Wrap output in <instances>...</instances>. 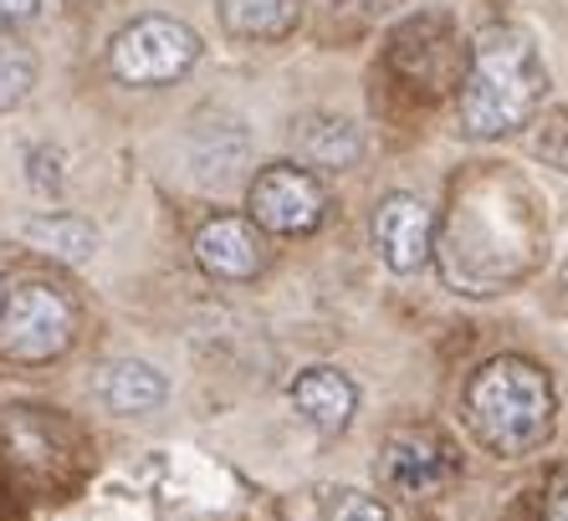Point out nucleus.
<instances>
[{
  "label": "nucleus",
  "instance_id": "6ab92c4d",
  "mask_svg": "<svg viewBox=\"0 0 568 521\" xmlns=\"http://www.w3.org/2000/svg\"><path fill=\"white\" fill-rule=\"evenodd\" d=\"M41 0H0V27H21V21H37Z\"/></svg>",
  "mask_w": 568,
  "mask_h": 521
},
{
  "label": "nucleus",
  "instance_id": "1a4fd4ad",
  "mask_svg": "<svg viewBox=\"0 0 568 521\" xmlns=\"http://www.w3.org/2000/svg\"><path fill=\"white\" fill-rule=\"evenodd\" d=\"M287 399H292V409L323 435H344L348 425H354V409H358L354 378L328 368V364L303 368V374L287 384Z\"/></svg>",
  "mask_w": 568,
  "mask_h": 521
},
{
  "label": "nucleus",
  "instance_id": "f8f14e48",
  "mask_svg": "<svg viewBox=\"0 0 568 521\" xmlns=\"http://www.w3.org/2000/svg\"><path fill=\"white\" fill-rule=\"evenodd\" d=\"M98 399H103L113 415H149L170 399V378L159 368L139 364V358H123V364H108L98 374Z\"/></svg>",
  "mask_w": 568,
  "mask_h": 521
},
{
  "label": "nucleus",
  "instance_id": "a211bd4d",
  "mask_svg": "<svg viewBox=\"0 0 568 521\" xmlns=\"http://www.w3.org/2000/svg\"><path fill=\"white\" fill-rule=\"evenodd\" d=\"M57 164H62V159H57V149H37V154H31V184H37V190H47V195H57V190H62V170H57Z\"/></svg>",
  "mask_w": 568,
  "mask_h": 521
},
{
  "label": "nucleus",
  "instance_id": "20e7f679",
  "mask_svg": "<svg viewBox=\"0 0 568 521\" xmlns=\"http://www.w3.org/2000/svg\"><path fill=\"white\" fill-rule=\"evenodd\" d=\"M200 62V37L174 16H139L113 37L108 67L129 88H170Z\"/></svg>",
  "mask_w": 568,
  "mask_h": 521
},
{
  "label": "nucleus",
  "instance_id": "39448f33",
  "mask_svg": "<svg viewBox=\"0 0 568 521\" xmlns=\"http://www.w3.org/2000/svg\"><path fill=\"white\" fill-rule=\"evenodd\" d=\"M246 210L266 235H313L328 221V190L303 164H266L252 180Z\"/></svg>",
  "mask_w": 568,
  "mask_h": 521
},
{
  "label": "nucleus",
  "instance_id": "f03ea898",
  "mask_svg": "<svg viewBox=\"0 0 568 521\" xmlns=\"http://www.w3.org/2000/svg\"><path fill=\"white\" fill-rule=\"evenodd\" d=\"M554 384L528 358H491L466 384V419L491 456L523 460L554 435Z\"/></svg>",
  "mask_w": 568,
  "mask_h": 521
},
{
  "label": "nucleus",
  "instance_id": "ddd939ff",
  "mask_svg": "<svg viewBox=\"0 0 568 521\" xmlns=\"http://www.w3.org/2000/svg\"><path fill=\"white\" fill-rule=\"evenodd\" d=\"M292 144L307 164H323V170H348L358 164L364 144H358V129L348 118H303L297 129H292Z\"/></svg>",
  "mask_w": 568,
  "mask_h": 521
},
{
  "label": "nucleus",
  "instance_id": "6e6552de",
  "mask_svg": "<svg viewBox=\"0 0 568 521\" xmlns=\"http://www.w3.org/2000/svg\"><path fill=\"white\" fill-rule=\"evenodd\" d=\"M374 251L389 272L410 276L430 260V231H436V215L420 195H384L374 210Z\"/></svg>",
  "mask_w": 568,
  "mask_h": 521
},
{
  "label": "nucleus",
  "instance_id": "dca6fc26",
  "mask_svg": "<svg viewBox=\"0 0 568 521\" xmlns=\"http://www.w3.org/2000/svg\"><path fill=\"white\" fill-rule=\"evenodd\" d=\"M532 154L542 164H554L558 174H568V113L554 108L548 118H538V133H532Z\"/></svg>",
  "mask_w": 568,
  "mask_h": 521
},
{
  "label": "nucleus",
  "instance_id": "2eb2a0df",
  "mask_svg": "<svg viewBox=\"0 0 568 521\" xmlns=\"http://www.w3.org/2000/svg\"><path fill=\"white\" fill-rule=\"evenodd\" d=\"M31 88H37V52H31L27 41L0 31V113H11Z\"/></svg>",
  "mask_w": 568,
  "mask_h": 521
},
{
  "label": "nucleus",
  "instance_id": "9b49d317",
  "mask_svg": "<svg viewBox=\"0 0 568 521\" xmlns=\"http://www.w3.org/2000/svg\"><path fill=\"white\" fill-rule=\"evenodd\" d=\"M287 521H389V507L354 486H303L282 501Z\"/></svg>",
  "mask_w": 568,
  "mask_h": 521
},
{
  "label": "nucleus",
  "instance_id": "7ed1b4c3",
  "mask_svg": "<svg viewBox=\"0 0 568 521\" xmlns=\"http://www.w3.org/2000/svg\"><path fill=\"white\" fill-rule=\"evenodd\" d=\"M78 338V307L47 282H21L0 302V353L16 364H52Z\"/></svg>",
  "mask_w": 568,
  "mask_h": 521
},
{
  "label": "nucleus",
  "instance_id": "f3484780",
  "mask_svg": "<svg viewBox=\"0 0 568 521\" xmlns=\"http://www.w3.org/2000/svg\"><path fill=\"white\" fill-rule=\"evenodd\" d=\"M542 521H568V460L554 466V476L542 486Z\"/></svg>",
  "mask_w": 568,
  "mask_h": 521
},
{
  "label": "nucleus",
  "instance_id": "4468645a",
  "mask_svg": "<svg viewBox=\"0 0 568 521\" xmlns=\"http://www.w3.org/2000/svg\"><path fill=\"white\" fill-rule=\"evenodd\" d=\"M21 235H27V246L47 251V256H57V260H72V266H82V260L98 251V225L82 221V215H67V210L27 221Z\"/></svg>",
  "mask_w": 568,
  "mask_h": 521
},
{
  "label": "nucleus",
  "instance_id": "9d476101",
  "mask_svg": "<svg viewBox=\"0 0 568 521\" xmlns=\"http://www.w3.org/2000/svg\"><path fill=\"white\" fill-rule=\"evenodd\" d=\"M221 27L236 41L272 47L303 27V0H221Z\"/></svg>",
  "mask_w": 568,
  "mask_h": 521
},
{
  "label": "nucleus",
  "instance_id": "f257e3e1",
  "mask_svg": "<svg viewBox=\"0 0 568 521\" xmlns=\"http://www.w3.org/2000/svg\"><path fill=\"white\" fill-rule=\"evenodd\" d=\"M548 98V67L538 57V41L523 27H487L471 41L462 72V133L466 139H507L523 123H532V113Z\"/></svg>",
  "mask_w": 568,
  "mask_h": 521
},
{
  "label": "nucleus",
  "instance_id": "423d86ee",
  "mask_svg": "<svg viewBox=\"0 0 568 521\" xmlns=\"http://www.w3.org/2000/svg\"><path fill=\"white\" fill-rule=\"evenodd\" d=\"M462 456L456 445L446 440L430 425H410V430H395L379 450V481L399 496H436L456 481Z\"/></svg>",
  "mask_w": 568,
  "mask_h": 521
},
{
  "label": "nucleus",
  "instance_id": "aec40b11",
  "mask_svg": "<svg viewBox=\"0 0 568 521\" xmlns=\"http://www.w3.org/2000/svg\"><path fill=\"white\" fill-rule=\"evenodd\" d=\"M0 302H6V282H0Z\"/></svg>",
  "mask_w": 568,
  "mask_h": 521
},
{
  "label": "nucleus",
  "instance_id": "0eeeda50",
  "mask_svg": "<svg viewBox=\"0 0 568 521\" xmlns=\"http://www.w3.org/2000/svg\"><path fill=\"white\" fill-rule=\"evenodd\" d=\"M195 260L221 282H256L266 272V231L252 215H211L195 231Z\"/></svg>",
  "mask_w": 568,
  "mask_h": 521
}]
</instances>
